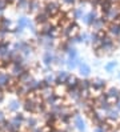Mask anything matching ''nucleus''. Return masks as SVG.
Instances as JSON below:
<instances>
[{
	"mask_svg": "<svg viewBox=\"0 0 120 132\" xmlns=\"http://www.w3.org/2000/svg\"><path fill=\"white\" fill-rule=\"evenodd\" d=\"M52 60H53V56L51 55L50 52H47V53H45V56H44V61H45V64L52 63Z\"/></svg>",
	"mask_w": 120,
	"mask_h": 132,
	"instance_id": "dca6fc26",
	"label": "nucleus"
},
{
	"mask_svg": "<svg viewBox=\"0 0 120 132\" xmlns=\"http://www.w3.org/2000/svg\"><path fill=\"white\" fill-rule=\"evenodd\" d=\"M26 127L28 128V129H31V131H34L35 128H37V119L36 118H28V119H26Z\"/></svg>",
	"mask_w": 120,
	"mask_h": 132,
	"instance_id": "9d476101",
	"label": "nucleus"
},
{
	"mask_svg": "<svg viewBox=\"0 0 120 132\" xmlns=\"http://www.w3.org/2000/svg\"><path fill=\"white\" fill-rule=\"evenodd\" d=\"M106 95H107V99L109 102H119L120 100V89L116 88V87H109L107 88L106 91Z\"/></svg>",
	"mask_w": 120,
	"mask_h": 132,
	"instance_id": "39448f33",
	"label": "nucleus"
},
{
	"mask_svg": "<svg viewBox=\"0 0 120 132\" xmlns=\"http://www.w3.org/2000/svg\"><path fill=\"white\" fill-rule=\"evenodd\" d=\"M90 118H91V121L95 127H103V126H106L107 124V119H106V116H101L100 112L98 110H93L90 112Z\"/></svg>",
	"mask_w": 120,
	"mask_h": 132,
	"instance_id": "f257e3e1",
	"label": "nucleus"
},
{
	"mask_svg": "<svg viewBox=\"0 0 120 132\" xmlns=\"http://www.w3.org/2000/svg\"><path fill=\"white\" fill-rule=\"evenodd\" d=\"M68 77H69L68 72L61 71V72H59V73H58V79H56V81H58V83H67Z\"/></svg>",
	"mask_w": 120,
	"mask_h": 132,
	"instance_id": "9b49d317",
	"label": "nucleus"
},
{
	"mask_svg": "<svg viewBox=\"0 0 120 132\" xmlns=\"http://www.w3.org/2000/svg\"><path fill=\"white\" fill-rule=\"evenodd\" d=\"M104 19H106L107 21H117V19H120V8L116 5H112L111 8L104 13Z\"/></svg>",
	"mask_w": 120,
	"mask_h": 132,
	"instance_id": "f03ea898",
	"label": "nucleus"
},
{
	"mask_svg": "<svg viewBox=\"0 0 120 132\" xmlns=\"http://www.w3.org/2000/svg\"><path fill=\"white\" fill-rule=\"evenodd\" d=\"M96 19H98V13H96V11H91V12L85 13L83 16V21L85 23L87 26H92Z\"/></svg>",
	"mask_w": 120,
	"mask_h": 132,
	"instance_id": "1a4fd4ad",
	"label": "nucleus"
},
{
	"mask_svg": "<svg viewBox=\"0 0 120 132\" xmlns=\"http://www.w3.org/2000/svg\"><path fill=\"white\" fill-rule=\"evenodd\" d=\"M61 2H63L64 4H67V5H72V4L76 3V0H61Z\"/></svg>",
	"mask_w": 120,
	"mask_h": 132,
	"instance_id": "a211bd4d",
	"label": "nucleus"
},
{
	"mask_svg": "<svg viewBox=\"0 0 120 132\" xmlns=\"http://www.w3.org/2000/svg\"><path fill=\"white\" fill-rule=\"evenodd\" d=\"M115 108H116V110H117V111L120 112V100H119V102H116V103H115Z\"/></svg>",
	"mask_w": 120,
	"mask_h": 132,
	"instance_id": "aec40b11",
	"label": "nucleus"
},
{
	"mask_svg": "<svg viewBox=\"0 0 120 132\" xmlns=\"http://www.w3.org/2000/svg\"><path fill=\"white\" fill-rule=\"evenodd\" d=\"M106 24H107V20L106 19H104V18H98L91 27L93 28V32H103Z\"/></svg>",
	"mask_w": 120,
	"mask_h": 132,
	"instance_id": "0eeeda50",
	"label": "nucleus"
},
{
	"mask_svg": "<svg viewBox=\"0 0 120 132\" xmlns=\"http://www.w3.org/2000/svg\"><path fill=\"white\" fill-rule=\"evenodd\" d=\"M51 132H56V129H52V131H51Z\"/></svg>",
	"mask_w": 120,
	"mask_h": 132,
	"instance_id": "412c9836",
	"label": "nucleus"
},
{
	"mask_svg": "<svg viewBox=\"0 0 120 132\" xmlns=\"http://www.w3.org/2000/svg\"><path fill=\"white\" fill-rule=\"evenodd\" d=\"M83 16H84L83 8H75V11H74V19H80Z\"/></svg>",
	"mask_w": 120,
	"mask_h": 132,
	"instance_id": "ddd939ff",
	"label": "nucleus"
},
{
	"mask_svg": "<svg viewBox=\"0 0 120 132\" xmlns=\"http://www.w3.org/2000/svg\"><path fill=\"white\" fill-rule=\"evenodd\" d=\"M31 132H47V131H45L44 128H39V127H37V128H35L34 131H31Z\"/></svg>",
	"mask_w": 120,
	"mask_h": 132,
	"instance_id": "6ab92c4d",
	"label": "nucleus"
},
{
	"mask_svg": "<svg viewBox=\"0 0 120 132\" xmlns=\"http://www.w3.org/2000/svg\"><path fill=\"white\" fill-rule=\"evenodd\" d=\"M72 124H74V128L77 129L79 132H85L87 131V127H85V121L84 119L80 116L79 113H76L74 116V120H72Z\"/></svg>",
	"mask_w": 120,
	"mask_h": 132,
	"instance_id": "20e7f679",
	"label": "nucleus"
},
{
	"mask_svg": "<svg viewBox=\"0 0 120 132\" xmlns=\"http://www.w3.org/2000/svg\"><path fill=\"white\" fill-rule=\"evenodd\" d=\"M79 69H80V73H82L83 76H88L90 75V72H91V68L88 67L85 63H82L79 65Z\"/></svg>",
	"mask_w": 120,
	"mask_h": 132,
	"instance_id": "f8f14e48",
	"label": "nucleus"
},
{
	"mask_svg": "<svg viewBox=\"0 0 120 132\" xmlns=\"http://www.w3.org/2000/svg\"><path fill=\"white\" fill-rule=\"evenodd\" d=\"M19 108V104H18V102H12L10 105H8V110L10 111H16Z\"/></svg>",
	"mask_w": 120,
	"mask_h": 132,
	"instance_id": "f3484780",
	"label": "nucleus"
},
{
	"mask_svg": "<svg viewBox=\"0 0 120 132\" xmlns=\"http://www.w3.org/2000/svg\"><path fill=\"white\" fill-rule=\"evenodd\" d=\"M108 34L114 37L120 36V23L119 21H114L108 26Z\"/></svg>",
	"mask_w": 120,
	"mask_h": 132,
	"instance_id": "6e6552de",
	"label": "nucleus"
},
{
	"mask_svg": "<svg viewBox=\"0 0 120 132\" xmlns=\"http://www.w3.org/2000/svg\"><path fill=\"white\" fill-rule=\"evenodd\" d=\"M106 119H107V123H109V124L119 123L120 121V112L116 108H111L108 112H106Z\"/></svg>",
	"mask_w": 120,
	"mask_h": 132,
	"instance_id": "7ed1b4c3",
	"label": "nucleus"
},
{
	"mask_svg": "<svg viewBox=\"0 0 120 132\" xmlns=\"http://www.w3.org/2000/svg\"><path fill=\"white\" fill-rule=\"evenodd\" d=\"M115 67H116V61H111V63H108V64H107L106 67H104V68H106V71L112 72V71L115 69Z\"/></svg>",
	"mask_w": 120,
	"mask_h": 132,
	"instance_id": "2eb2a0df",
	"label": "nucleus"
},
{
	"mask_svg": "<svg viewBox=\"0 0 120 132\" xmlns=\"http://www.w3.org/2000/svg\"><path fill=\"white\" fill-rule=\"evenodd\" d=\"M106 87H107V81H106V80H103V79H95V80L92 81L91 91H95V92H103Z\"/></svg>",
	"mask_w": 120,
	"mask_h": 132,
	"instance_id": "423d86ee",
	"label": "nucleus"
},
{
	"mask_svg": "<svg viewBox=\"0 0 120 132\" xmlns=\"http://www.w3.org/2000/svg\"><path fill=\"white\" fill-rule=\"evenodd\" d=\"M67 53H68V57L69 59H76L77 57V51L75 48H71L69 47V50L67 51Z\"/></svg>",
	"mask_w": 120,
	"mask_h": 132,
	"instance_id": "4468645a",
	"label": "nucleus"
}]
</instances>
